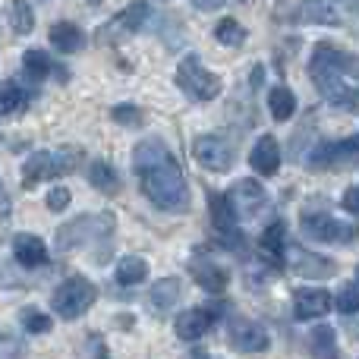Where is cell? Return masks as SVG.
<instances>
[{"instance_id":"obj_1","label":"cell","mask_w":359,"mask_h":359,"mask_svg":"<svg viewBox=\"0 0 359 359\" xmlns=\"http://www.w3.org/2000/svg\"><path fill=\"white\" fill-rule=\"evenodd\" d=\"M133 164H136L139 186L149 196V202L161 211H183L189 205L186 180L180 170L177 158L168 151L161 139H142L133 149Z\"/></svg>"},{"instance_id":"obj_2","label":"cell","mask_w":359,"mask_h":359,"mask_svg":"<svg viewBox=\"0 0 359 359\" xmlns=\"http://www.w3.org/2000/svg\"><path fill=\"white\" fill-rule=\"evenodd\" d=\"M309 79L316 82L318 95L334 107H359V54L318 44L309 60Z\"/></svg>"},{"instance_id":"obj_3","label":"cell","mask_w":359,"mask_h":359,"mask_svg":"<svg viewBox=\"0 0 359 359\" xmlns=\"http://www.w3.org/2000/svg\"><path fill=\"white\" fill-rule=\"evenodd\" d=\"M95 297H98V290H95L92 280L76 274V278H67L60 287H57L54 297H50V306H54V312L63 318H79L88 312V306L95 303Z\"/></svg>"},{"instance_id":"obj_4","label":"cell","mask_w":359,"mask_h":359,"mask_svg":"<svg viewBox=\"0 0 359 359\" xmlns=\"http://www.w3.org/2000/svg\"><path fill=\"white\" fill-rule=\"evenodd\" d=\"M177 86L183 88L186 98H192V101H211L221 92V79H217L215 73H208L196 54L183 57V63L177 67Z\"/></svg>"},{"instance_id":"obj_5","label":"cell","mask_w":359,"mask_h":359,"mask_svg":"<svg viewBox=\"0 0 359 359\" xmlns=\"http://www.w3.org/2000/svg\"><path fill=\"white\" fill-rule=\"evenodd\" d=\"M114 233V217L107 215H82L76 221H69L67 227L57 230V246L60 249H76L88 240H104Z\"/></svg>"},{"instance_id":"obj_6","label":"cell","mask_w":359,"mask_h":359,"mask_svg":"<svg viewBox=\"0 0 359 359\" xmlns=\"http://www.w3.org/2000/svg\"><path fill=\"white\" fill-rule=\"evenodd\" d=\"M303 233L318 243H353L359 236L356 224H344L331 215H303Z\"/></svg>"},{"instance_id":"obj_7","label":"cell","mask_w":359,"mask_h":359,"mask_svg":"<svg viewBox=\"0 0 359 359\" xmlns=\"http://www.w3.org/2000/svg\"><path fill=\"white\" fill-rule=\"evenodd\" d=\"M73 158L76 155H67V151H60V155H54V151H35V155L22 164V183L35 186L48 177L69 174V170H73Z\"/></svg>"},{"instance_id":"obj_8","label":"cell","mask_w":359,"mask_h":359,"mask_svg":"<svg viewBox=\"0 0 359 359\" xmlns=\"http://www.w3.org/2000/svg\"><path fill=\"white\" fill-rule=\"evenodd\" d=\"M284 265L293 268V274H303V278H316V280H325V278H334L337 274V262L328 259V255H318V252H309L303 246H293L287 243V259Z\"/></svg>"},{"instance_id":"obj_9","label":"cell","mask_w":359,"mask_h":359,"mask_svg":"<svg viewBox=\"0 0 359 359\" xmlns=\"http://www.w3.org/2000/svg\"><path fill=\"white\" fill-rule=\"evenodd\" d=\"M230 205H233L236 217H246V221H252V217H259V211L268 205V192L262 189L259 180H240V183H233V189H230Z\"/></svg>"},{"instance_id":"obj_10","label":"cell","mask_w":359,"mask_h":359,"mask_svg":"<svg viewBox=\"0 0 359 359\" xmlns=\"http://www.w3.org/2000/svg\"><path fill=\"white\" fill-rule=\"evenodd\" d=\"M192 158H196L202 168L217 170V174L230 170V164H233V151H230V145L217 136H198L196 142H192Z\"/></svg>"},{"instance_id":"obj_11","label":"cell","mask_w":359,"mask_h":359,"mask_svg":"<svg viewBox=\"0 0 359 359\" xmlns=\"http://www.w3.org/2000/svg\"><path fill=\"white\" fill-rule=\"evenodd\" d=\"M227 337L230 344H233L236 350H243V353H262V350H268V331L262 328V325L249 322V318H230V328H227Z\"/></svg>"},{"instance_id":"obj_12","label":"cell","mask_w":359,"mask_h":359,"mask_svg":"<svg viewBox=\"0 0 359 359\" xmlns=\"http://www.w3.org/2000/svg\"><path fill=\"white\" fill-rule=\"evenodd\" d=\"M356 151H359V133L356 136H350V139H344V142H318L316 149H312V155H309V168L312 170L334 168V164L347 161L350 155H356Z\"/></svg>"},{"instance_id":"obj_13","label":"cell","mask_w":359,"mask_h":359,"mask_svg":"<svg viewBox=\"0 0 359 359\" xmlns=\"http://www.w3.org/2000/svg\"><path fill=\"white\" fill-rule=\"evenodd\" d=\"M189 274H192V280H196L202 290H208V293H224L227 290V271H224L217 262H208V259H192L189 262Z\"/></svg>"},{"instance_id":"obj_14","label":"cell","mask_w":359,"mask_h":359,"mask_svg":"<svg viewBox=\"0 0 359 359\" xmlns=\"http://www.w3.org/2000/svg\"><path fill=\"white\" fill-rule=\"evenodd\" d=\"M249 164H252L255 174L262 177H274L280 168V145L274 136H262L259 142H255L252 155H249Z\"/></svg>"},{"instance_id":"obj_15","label":"cell","mask_w":359,"mask_h":359,"mask_svg":"<svg viewBox=\"0 0 359 359\" xmlns=\"http://www.w3.org/2000/svg\"><path fill=\"white\" fill-rule=\"evenodd\" d=\"M211 325H215V316H211L208 309H186L177 316V337L192 344V341L208 334Z\"/></svg>"},{"instance_id":"obj_16","label":"cell","mask_w":359,"mask_h":359,"mask_svg":"<svg viewBox=\"0 0 359 359\" xmlns=\"http://www.w3.org/2000/svg\"><path fill=\"white\" fill-rule=\"evenodd\" d=\"M328 309H331V293L328 290H299L297 297H293V316H297L299 322L328 316Z\"/></svg>"},{"instance_id":"obj_17","label":"cell","mask_w":359,"mask_h":359,"mask_svg":"<svg viewBox=\"0 0 359 359\" xmlns=\"http://www.w3.org/2000/svg\"><path fill=\"white\" fill-rule=\"evenodd\" d=\"M13 255L22 268H41L48 262V249L35 233H16L13 236Z\"/></svg>"},{"instance_id":"obj_18","label":"cell","mask_w":359,"mask_h":359,"mask_svg":"<svg viewBox=\"0 0 359 359\" xmlns=\"http://www.w3.org/2000/svg\"><path fill=\"white\" fill-rule=\"evenodd\" d=\"M259 252L265 255L271 265H284V259H287V227L284 224H271V227L262 233V240H259Z\"/></svg>"},{"instance_id":"obj_19","label":"cell","mask_w":359,"mask_h":359,"mask_svg":"<svg viewBox=\"0 0 359 359\" xmlns=\"http://www.w3.org/2000/svg\"><path fill=\"white\" fill-rule=\"evenodd\" d=\"M50 44H54L60 54H79L86 48V32L76 22H57L50 29Z\"/></svg>"},{"instance_id":"obj_20","label":"cell","mask_w":359,"mask_h":359,"mask_svg":"<svg viewBox=\"0 0 359 359\" xmlns=\"http://www.w3.org/2000/svg\"><path fill=\"white\" fill-rule=\"evenodd\" d=\"M208 208H211V221H215V227L227 236H236V224H240V217H236L230 198L217 196V192H208Z\"/></svg>"},{"instance_id":"obj_21","label":"cell","mask_w":359,"mask_h":359,"mask_svg":"<svg viewBox=\"0 0 359 359\" xmlns=\"http://www.w3.org/2000/svg\"><path fill=\"white\" fill-rule=\"evenodd\" d=\"M25 107H29V95H25V88L13 79L0 82V114H4V117H13V114H22Z\"/></svg>"},{"instance_id":"obj_22","label":"cell","mask_w":359,"mask_h":359,"mask_svg":"<svg viewBox=\"0 0 359 359\" xmlns=\"http://www.w3.org/2000/svg\"><path fill=\"white\" fill-rule=\"evenodd\" d=\"M299 19L316 25H341V16L334 13V6L328 0H303L299 4Z\"/></svg>"},{"instance_id":"obj_23","label":"cell","mask_w":359,"mask_h":359,"mask_svg":"<svg viewBox=\"0 0 359 359\" xmlns=\"http://www.w3.org/2000/svg\"><path fill=\"white\" fill-rule=\"evenodd\" d=\"M149 278V262L139 259V255H123L117 262V284L133 287V284H142Z\"/></svg>"},{"instance_id":"obj_24","label":"cell","mask_w":359,"mask_h":359,"mask_svg":"<svg viewBox=\"0 0 359 359\" xmlns=\"http://www.w3.org/2000/svg\"><path fill=\"white\" fill-rule=\"evenodd\" d=\"M268 107H271V117L284 123V120H290L293 111H297V98H293L290 88L274 86V88H268Z\"/></svg>"},{"instance_id":"obj_25","label":"cell","mask_w":359,"mask_h":359,"mask_svg":"<svg viewBox=\"0 0 359 359\" xmlns=\"http://www.w3.org/2000/svg\"><path fill=\"white\" fill-rule=\"evenodd\" d=\"M88 183H92L95 189H101L104 196H111V192H117L120 177L107 161H92L88 164Z\"/></svg>"},{"instance_id":"obj_26","label":"cell","mask_w":359,"mask_h":359,"mask_svg":"<svg viewBox=\"0 0 359 359\" xmlns=\"http://www.w3.org/2000/svg\"><path fill=\"white\" fill-rule=\"evenodd\" d=\"M6 19H10V29L16 32V35H29V32L35 29V13H32V6L25 4V0H13V4L6 6Z\"/></svg>"},{"instance_id":"obj_27","label":"cell","mask_w":359,"mask_h":359,"mask_svg":"<svg viewBox=\"0 0 359 359\" xmlns=\"http://www.w3.org/2000/svg\"><path fill=\"white\" fill-rule=\"evenodd\" d=\"M149 299H151V306L155 309H170V306L180 299V280L177 278H164V280H158L155 287L149 290Z\"/></svg>"},{"instance_id":"obj_28","label":"cell","mask_w":359,"mask_h":359,"mask_svg":"<svg viewBox=\"0 0 359 359\" xmlns=\"http://www.w3.org/2000/svg\"><path fill=\"white\" fill-rule=\"evenodd\" d=\"M312 353L318 359H337V341H334V331L328 328V325H318L316 331H312Z\"/></svg>"},{"instance_id":"obj_29","label":"cell","mask_w":359,"mask_h":359,"mask_svg":"<svg viewBox=\"0 0 359 359\" xmlns=\"http://www.w3.org/2000/svg\"><path fill=\"white\" fill-rule=\"evenodd\" d=\"M22 73L29 76L32 82L48 79V73H50V57L41 54V50H25V54H22Z\"/></svg>"},{"instance_id":"obj_30","label":"cell","mask_w":359,"mask_h":359,"mask_svg":"<svg viewBox=\"0 0 359 359\" xmlns=\"http://www.w3.org/2000/svg\"><path fill=\"white\" fill-rule=\"evenodd\" d=\"M215 38L221 44H227V48H236V44L246 41V29H243L236 19H221V22L215 25Z\"/></svg>"},{"instance_id":"obj_31","label":"cell","mask_w":359,"mask_h":359,"mask_svg":"<svg viewBox=\"0 0 359 359\" xmlns=\"http://www.w3.org/2000/svg\"><path fill=\"white\" fill-rule=\"evenodd\" d=\"M149 4H142V0H136V4H130L123 13H120V25L130 32H139L145 22H149Z\"/></svg>"},{"instance_id":"obj_32","label":"cell","mask_w":359,"mask_h":359,"mask_svg":"<svg viewBox=\"0 0 359 359\" xmlns=\"http://www.w3.org/2000/svg\"><path fill=\"white\" fill-rule=\"evenodd\" d=\"M22 328L29 334H48L50 331V316H44L41 309H22Z\"/></svg>"},{"instance_id":"obj_33","label":"cell","mask_w":359,"mask_h":359,"mask_svg":"<svg viewBox=\"0 0 359 359\" xmlns=\"http://www.w3.org/2000/svg\"><path fill=\"white\" fill-rule=\"evenodd\" d=\"M111 117H114V123H123V126H139L145 120L136 104H117L111 111Z\"/></svg>"},{"instance_id":"obj_34","label":"cell","mask_w":359,"mask_h":359,"mask_svg":"<svg viewBox=\"0 0 359 359\" xmlns=\"http://www.w3.org/2000/svg\"><path fill=\"white\" fill-rule=\"evenodd\" d=\"M337 309L344 312V316H356L359 312V287L347 284L341 290V297H337Z\"/></svg>"},{"instance_id":"obj_35","label":"cell","mask_w":359,"mask_h":359,"mask_svg":"<svg viewBox=\"0 0 359 359\" xmlns=\"http://www.w3.org/2000/svg\"><path fill=\"white\" fill-rule=\"evenodd\" d=\"M67 205H69V189H60V186H57V189L48 192V208L50 211H63Z\"/></svg>"},{"instance_id":"obj_36","label":"cell","mask_w":359,"mask_h":359,"mask_svg":"<svg viewBox=\"0 0 359 359\" xmlns=\"http://www.w3.org/2000/svg\"><path fill=\"white\" fill-rule=\"evenodd\" d=\"M341 205L350 211V215H359V186H350L347 192L341 196Z\"/></svg>"},{"instance_id":"obj_37","label":"cell","mask_w":359,"mask_h":359,"mask_svg":"<svg viewBox=\"0 0 359 359\" xmlns=\"http://www.w3.org/2000/svg\"><path fill=\"white\" fill-rule=\"evenodd\" d=\"M230 0H192V6H196V10H221V6H227Z\"/></svg>"},{"instance_id":"obj_38","label":"cell","mask_w":359,"mask_h":359,"mask_svg":"<svg viewBox=\"0 0 359 359\" xmlns=\"http://www.w3.org/2000/svg\"><path fill=\"white\" fill-rule=\"evenodd\" d=\"M344 6H359V0H341Z\"/></svg>"},{"instance_id":"obj_39","label":"cell","mask_w":359,"mask_h":359,"mask_svg":"<svg viewBox=\"0 0 359 359\" xmlns=\"http://www.w3.org/2000/svg\"><path fill=\"white\" fill-rule=\"evenodd\" d=\"M356 278H359V271H356Z\"/></svg>"}]
</instances>
